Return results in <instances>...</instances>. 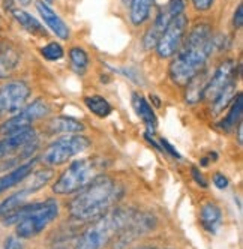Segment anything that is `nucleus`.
Returning a JSON list of instances; mask_svg holds the SVG:
<instances>
[{"label": "nucleus", "mask_w": 243, "mask_h": 249, "mask_svg": "<svg viewBox=\"0 0 243 249\" xmlns=\"http://www.w3.org/2000/svg\"><path fill=\"white\" fill-rule=\"evenodd\" d=\"M122 195L123 188L113 177L101 174L68 203L69 216L78 222H92L110 212L120 201Z\"/></svg>", "instance_id": "obj_1"}, {"label": "nucleus", "mask_w": 243, "mask_h": 249, "mask_svg": "<svg viewBox=\"0 0 243 249\" xmlns=\"http://www.w3.org/2000/svg\"><path fill=\"white\" fill-rule=\"evenodd\" d=\"M213 48L215 38L212 36L210 24H197L191 30L183 48L177 51L176 59L170 65L171 80L179 86H186L191 78H194L201 69H204Z\"/></svg>", "instance_id": "obj_2"}, {"label": "nucleus", "mask_w": 243, "mask_h": 249, "mask_svg": "<svg viewBox=\"0 0 243 249\" xmlns=\"http://www.w3.org/2000/svg\"><path fill=\"white\" fill-rule=\"evenodd\" d=\"M137 213L132 209H111L90 222L77 237L74 249H105L129 225Z\"/></svg>", "instance_id": "obj_3"}, {"label": "nucleus", "mask_w": 243, "mask_h": 249, "mask_svg": "<svg viewBox=\"0 0 243 249\" xmlns=\"http://www.w3.org/2000/svg\"><path fill=\"white\" fill-rule=\"evenodd\" d=\"M104 168L105 165L98 158H81L72 161L54 182L53 192L57 195L77 194L98 176L104 174Z\"/></svg>", "instance_id": "obj_4"}, {"label": "nucleus", "mask_w": 243, "mask_h": 249, "mask_svg": "<svg viewBox=\"0 0 243 249\" xmlns=\"http://www.w3.org/2000/svg\"><path fill=\"white\" fill-rule=\"evenodd\" d=\"M90 140L81 135V134H72L69 137H60L54 140L42 153L41 162L48 167H59L66 164L69 159L80 155L81 152L87 150L90 147Z\"/></svg>", "instance_id": "obj_5"}, {"label": "nucleus", "mask_w": 243, "mask_h": 249, "mask_svg": "<svg viewBox=\"0 0 243 249\" xmlns=\"http://www.w3.org/2000/svg\"><path fill=\"white\" fill-rule=\"evenodd\" d=\"M59 203L54 198L41 201V206L33 210L29 216L15 225V234L20 239H32L42 231L59 216Z\"/></svg>", "instance_id": "obj_6"}, {"label": "nucleus", "mask_w": 243, "mask_h": 249, "mask_svg": "<svg viewBox=\"0 0 243 249\" xmlns=\"http://www.w3.org/2000/svg\"><path fill=\"white\" fill-rule=\"evenodd\" d=\"M48 113H50V105L47 104V101L44 99L33 101L32 104L23 107L18 113L0 124V135L8 137L15 132L29 129L35 122L44 119Z\"/></svg>", "instance_id": "obj_7"}, {"label": "nucleus", "mask_w": 243, "mask_h": 249, "mask_svg": "<svg viewBox=\"0 0 243 249\" xmlns=\"http://www.w3.org/2000/svg\"><path fill=\"white\" fill-rule=\"evenodd\" d=\"M188 27H189V20L185 14L177 15L176 18L167 26L165 32L162 33L158 44H156V51H158L159 57L168 59L176 54L183 44V38L188 32Z\"/></svg>", "instance_id": "obj_8"}, {"label": "nucleus", "mask_w": 243, "mask_h": 249, "mask_svg": "<svg viewBox=\"0 0 243 249\" xmlns=\"http://www.w3.org/2000/svg\"><path fill=\"white\" fill-rule=\"evenodd\" d=\"M183 9H185L183 0H170V2L159 11L152 27L146 32L143 38V44L146 50H152L153 47H156L159 38L162 36V33L165 32L167 26L174 20L177 15L183 14Z\"/></svg>", "instance_id": "obj_9"}, {"label": "nucleus", "mask_w": 243, "mask_h": 249, "mask_svg": "<svg viewBox=\"0 0 243 249\" xmlns=\"http://www.w3.org/2000/svg\"><path fill=\"white\" fill-rule=\"evenodd\" d=\"M32 90L30 86L21 80L8 81L0 87V113L14 114L18 113L26 105Z\"/></svg>", "instance_id": "obj_10"}, {"label": "nucleus", "mask_w": 243, "mask_h": 249, "mask_svg": "<svg viewBox=\"0 0 243 249\" xmlns=\"http://www.w3.org/2000/svg\"><path fill=\"white\" fill-rule=\"evenodd\" d=\"M236 69H237V65L234 60L222 62L216 68L215 74L209 78V83H207V86H206L203 99H209L213 102V99L224 90V89L227 87L231 81L236 80Z\"/></svg>", "instance_id": "obj_11"}, {"label": "nucleus", "mask_w": 243, "mask_h": 249, "mask_svg": "<svg viewBox=\"0 0 243 249\" xmlns=\"http://www.w3.org/2000/svg\"><path fill=\"white\" fill-rule=\"evenodd\" d=\"M35 138H36V132H35L32 128L2 138L0 140V159L11 155V153H15L17 150H21L23 147L30 144L32 141H35Z\"/></svg>", "instance_id": "obj_12"}, {"label": "nucleus", "mask_w": 243, "mask_h": 249, "mask_svg": "<svg viewBox=\"0 0 243 249\" xmlns=\"http://www.w3.org/2000/svg\"><path fill=\"white\" fill-rule=\"evenodd\" d=\"M38 164V158H33V159H29L24 164L18 165L17 168H14L12 171H9L8 174L0 177V194L6 192L8 189L17 186L18 183L24 182L27 177L35 171V167Z\"/></svg>", "instance_id": "obj_13"}, {"label": "nucleus", "mask_w": 243, "mask_h": 249, "mask_svg": "<svg viewBox=\"0 0 243 249\" xmlns=\"http://www.w3.org/2000/svg\"><path fill=\"white\" fill-rule=\"evenodd\" d=\"M36 9H38L39 15L42 17V20L45 21V24L48 26V29H51V32L56 33L60 39H68L69 38V27L45 2L38 0Z\"/></svg>", "instance_id": "obj_14"}, {"label": "nucleus", "mask_w": 243, "mask_h": 249, "mask_svg": "<svg viewBox=\"0 0 243 249\" xmlns=\"http://www.w3.org/2000/svg\"><path fill=\"white\" fill-rule=\"evenodd\" d=\"M132 105L137 111V114L140 116L143 123L147 126V134H155L156 128H158V120H156L155 111L150 107V104L146 101V98L140 93H134L132 95Z\"/></svg>", "instance_id": "obj_15"}, {"label": "nucleus", "mask_w": 243, "mask_h": 249, "mask_svg": "<svg viewBox=\"0 0 243 249\" xmlns=\"http://www.w3.org/2000/svg\"><path fill=\"white\" fill-rule=\"evenodd\" d=\"M210 74L207 72L206 69H201L200 72L191 78L186 84V102L188 104H197L204 98V90H206V86L209 83Z\"/></svg>", "instance_id": "obj_16"}, {"label": "nucleus", "mask_w": 243, "mask_h": 249, "mask_svg": "<svg viewBox=\"0 0 243 249\" xmlns=\"http://www.w3.org/2000/svg\"><path fill=\"white\" fill-rule=\"evenodd\" d=\"M200 222L207 233L215 234L222 224V212L215 203H206L200 209Z\"/></svg>", "instance_id": "obj_17"}, {"label": "nucleus", "mask_w": 243, "mask_h": 249, "mask_svg": "<svg viewBox=\"0 0 243 249\" xmlns=\"http://www.w3.org/2000/svg\"><path fill=\"white\" fill-rule=\"evenodd\" d=\"M48 128L53 134H81L86 129V126L80 120L66 116L53 117L48 122Z\"/></svg>", "instance_id": "obj_18"}, {"label": "nucleus", "mask_w": 243, "mask_h": 249, "mask_svg": "<svg viewBox=\"0 0 243 249\" xmlns=\"http://www.w3.org/2000/svg\"><path fill=\"white\" fill-rule=\"evenodd\" d=\"M30 194H33V191L26 186V188H23L20 191H17L15 194L9 195V197L5 198L3 201H0V218H3L5 215H8V213H11L12 210L26 204Z\"/></svg>", "instance_id": "obj_19"}, {"label": "nucleus", "mask_w": 243, "mask_h": 249, "mask_svg": "<svg viewBox=\"0 0 243 249\" xmlns=\"http://www.w3.org/2000/svg\"><path fill=\"white\" fill-rule=\"evenodd\" d=\"M153 3L155 0H131L129 17L134 26H141L147 21Z\"/></svg>", "instance_id": "obj_20"}, {"label": "nucleus", "mask_w": 243, "mask_h": 249, "mask_svg": "<svg viewBox=\"0 0 243 249\" xmlns=\"http://www.w3.org/2000/svg\"><path fill=\"white\" fill-rule=\"evenodd\" d=\"M12 15H14V18L18 21L29 33L39 35V36H45V35H47L42 24L36 18H35V17H32L29 12H26L23 9H12Z\"/></svg>", "instance_id": "obj_21"}, {"label": "nucleus", "mask_w": 243, "mask_h": 249, "mask_svg": "<svg viewBox=\"0 0 243 249\" xmlns=\"http://www.w3.org/2000/svg\"><path fill=\"white\" fill-rule=\"evenodd\" d=\"M242 111H243V95L239 92L231 104V108L230 111L227 113V116L224 117V120L221 122V126L222 129L225 131H230V129H234L240 119H242Z\"/></svg>", "instance_id": "obj_22"}, {"label": "nucleus", "mask_w": 243, "mask_h": 249, "mask_svg": "<svg viewBox=\"0 0 243 249\" xmlns=\"http://www.w3.org/2000/svg\"><path fill=\"white\" fill-rule=\"evenodd\" d=\"M237 83H236V80L234 81H231L227 87L224 89V90L213 99V105H212V110H213V114H219V113H222L227 107L234 101V98H236V95L239 93L237 90Z\"/></svg>", "instance_id": "obj_23"}, {"label": "nucleus", "mask_w": 243, "mask_h": 249, "mask_svg": "<svg viewBox=\"0 0 243 249\" xmlns=\"http://www.w3.org/2000/svg\"><path fill=\"white\" fill-rule=\"evenodd\" d=\"M84 104L86 107L98 117L104 119V117H108L113 111V107L111 104L104 98V96H99V95H93V96H87L84 98Z\"/></svg>", "instance_id": "obj_24"}, {"label": "nucleus", "mask_w": 243, "mask_h": 249, "mask_svg": "<svg viewBox=\"0 0 243 249\" xmlns=\"http://www.w3.org/2000/svg\"><path fill=\"white\" fill-rule=\"evenodd\" d=\"M69 62H71V68L80 75H83L89 68V56L81 47H72L69 50Z\"/></svg>", "instance_id": "obj_25"}, {"label": "nucleus", "mask_w": 243, "mask_h": 249, "mask_svg": "<svg viewBox=\"0 0 243 249\" xmlns=\"http://www.w3.org/2000/svg\"><path fill=\"white\" fill-rule=\"evenodd\" d=\"M18 57L11 48H3L0 50V78L9 74V71L17 65Z\"/></svg>", "instance_id": "obj_26"}, {"label": "nucleus", "mask_w": 243, "mask_h": 249, "mask_svg": "<svg viewBox=\"0 0 243 249\" xmlns=\"http://www.w3.org/2000/svg\"><path fill=\"white\" fill-rule=\"evenodd\" d=\"M41 54L44 56V59L54 62V60H60L65 56V50L59 42H50L41 50Z\"/></svg>", "instance_id": "obj_27"}, {"label": "nucleus", "mask_w": 243, "mask_h": 249, "mask_svg": "<svg viewBox=\"0 0 243 249\" xmlns=\"http://www.w3.org/2000/svg\"><path fill=\"white\" fill-rule=\"evenodd\" d=\"M228 179H227V176H224V173L221 171H216L213 174V185L218 188V189H227L228 188Z\"/></svg>", "instance_id": "obj_28"}, {"label": "nucleus", "mask_w": 243, "mask_h": 249, "mask_svg": "<svg viewBox=\"0 0 243 249\" xmlns=\"http://www.w3.org/2000/svg\"><path fill=\"white\" fill-rule=\"evenodd\" d=\"M3 249H24L20 237L17 236H11L5 240V245H3Z\"/></svg>", "instance_id": "obj_29"}, {"label": "nucleus", "mask_w": 243, "mask_h": 249, "mask_svg": "<svg viewBox=\"0 0 243 249\" xmlns=\"http://www.w3.org/2000/svg\"><path fill=\"white\" fill-rule=\"evenodd\" d=\"M159 147H161V150L162 152H167V153H170L171 156H174V158H180V155L177 153V150L173 147L167 140H164V138H161V141H159Z\"/></svg>", "instance_id": "obj_30"}, {"label": "nucleus", "mask_w": 243, "mask_h": 249, "mask_svg": "<svg viewBox=\"0 0 243 249\" xmlns=\"http://www.w3.org/2000/svg\"><path fill=\"white\" fill-rule=\"evenodd\" d=\"M233 24L236 29H242V26H243V5L237 6L234 17H233Z\"/></svg>", "instance_id": "obj_31"}, {"label": "nucleus", "mask_w": 243, "mask_h": 249, "mask_svg": "<svg viewBox=\"0 0 243 249\" xmlns=\"http://www.w3.org/2000/svg\"><path fill=\"white\" fill-rule=\"evenodd\" d=\"M215 0H192V5L197 11H207L210 9Z\"/></svg>", "instance_id": "obj_32"}, {"label": "nucleus", "mask_w": 243, "mask_h": 249, "mask_svg": "<svg viewBox=\"0 0 243 249\" xmlns=\"http://www.w3.org/2000/svg\"><path fill=\"white\" fill-rule=\"evenodd\" d=\"M192 177H194V180L200 185V186H203V188H207V180L203 177V174L198 171V168L197 167H192Z\"/></svg>", "instance_id": "obj_33"}, {"label": "nucleus", "mask_w": 243, "mask_h": 249, "mask_svg": "<svg viewBox=\"0 0 243 249\" xmlns=\"http://www.w3.org/2000/svg\"><path fill=\"white\" fill-rule=\"evenodd\" d=\"M237 140H239V143L242 144V138H243V124H242V122H239V124H237Z\"/></svg>", "instance_id": "obj_34"}, {"label": "nucleus", "mask_w": 243, "mask_h": 249, "mask_svg": "<svg viewBox=\"0 0 243 249\" xmlns=\"http://www.w3.org/2000/svg\"><path fill=\"white\" fill-rule=\"evenodd\" d=\"M17 2H18L20 5H23V6H27V5H30L32 0H17Z\"/></svg>", "instance_id": "obj_35"}, {"label": "nucleus", "mask_w": 243, "mask_h": 249, "mask_svg": "<svg viewBox=\"0 0 243 249\" xmlns=\"http://www.w3.org/2000/svg\"><path fill=\"white\" fill-rule=\"evenodd\" d=\"M135 249H155L152 246H141V248H135Z\"/></svg>", "instance_id": "obj_36"}, {"label": "nucleus", "mask_w": 243, "mask_h": 249, "mask_svg": "<svg viewBox=\"0 0 243 249\" xmlns=\"http://www.w3.org/2000/svg\"><path fill=\"white\" fill-rule=\"evenodd\" d=\"M42 2H47V3H51V2H53V0H42Z\"/></svg>", "instance_id": "obj_37"}]
</instances>
